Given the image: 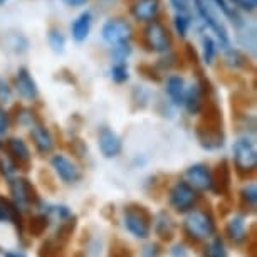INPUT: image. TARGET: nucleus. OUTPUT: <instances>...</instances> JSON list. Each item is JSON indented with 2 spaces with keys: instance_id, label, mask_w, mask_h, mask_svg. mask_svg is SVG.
I'll return each instance as SVG.
<instances>
[{
  "instance_id": "f257e3e1",
  "label": "nucleus",
  "mask_w": 257,
  "mask_h": 257,
  "mask_svg": "<svg viewBox=\"0 0 257 257\" xmlns=\"http://www.w3.org/2000/svg\"><path fill=\"white\" fill-rule=\"evenodd\" d=\"M197 137L200 140L202 147L207 150H215L224 145V133H222V116L217 106H210L202 121L197 126Z\"/></svg>"
},
{
  "instance_id": "f03ea898",
  "label": "nucleus",
  "mask_w": 257,
  "mask_h": 257,
  "mask_svg": "<svg viewBox=\"0 0 257 257\" xmlns=\"http://www.w3.org/2000/svg\"><path fill=\"white\" fill-rule=\"evenodd\" d=\"M123 220L126 230L137 239H147L152 232L153 217L148 212V208L140 203H130L128 207H124Z\"/></svg>"
},
{
  "instance_id": "7ed1b4c3",
  "label": "nucleus",
  "mask_w": 257,
  "mask_h": 257,
  "mask_svg": "<svg viewBox=\"0 0 257 257\" xmlns=\"http://www.w3.org/2000/svg\"><path fill=\"white\" fill-rule=\"evenodd\" d=\"M183 230L185 234L195 242L205 240L215 234V222L207 210H190L183 222Z\"/></svg>"
},
{
  "instance_id": "20e7f679",
  "label": "nucleus",
  "mask_w": 257,
  "mask_h": 257,
  "mask_svg": "<svg viewBox=\"0 0 257 257\" xmlns=\"http://www.w3.org/2000/svg\"><path fill=\"white\" fill-rule=\"evenodd\" d=\"M234 167L239 175H250L257 168V150L250 138H239L232 147Z\"/></svg>"
},
{
  "instance_id": "39448f33",
  "label": "nucleus",
  "mask_w": 257,
  "mask_h": 257,
  "mask_svg": "<svg viewBox=\"0 0 257 257\" xmlns=\"http://www.w3.org/2000/svg\"><path fill=\"white\" fill-rule=\"evenodd\" d=\"M198 200L197 190L192 185H188L187 182H177L172 187L168 195L170 207L175 212H188L195 207V203Z\"/></svg>"
},
{
  "instance_id": "423d86ee",
  "label": "nucleus",
  "mask_w": 257,
  "mask_h": 257,
  "mask_svg": "<svg viewBox=\"0 0 257 257\" xmlns=\"http://www.w3.org/2000/svg\"><path fill=\"white\" fill-rule=\"evenodd\" d=\"M145 44L153 52H168L172 47V36L162 22L152 21L145 29Z\"/></svg>"
},
{
  "instance_id": "0eeeda50",
  "label": "nucleus",
  "mask_w": 257,
  "mask_h": 257,
  "mask_svg": "<svg viewBox=\"0 0 257 257\" xmlns=\"http://www.w3.org/2000/svg\"><path fill=\"white\" fill-rule=\"evenodd\" d=\"M101 36H103L104 42H108L113 47L130 42V39L133 37V29L130 26V22H126L124 19H109L103 26V29H101Z\"/></svg>"
},
{
  "instance_id": "6e6552de",
  "label": "nucleus",
  "mask_w": 257,
  "mask_h": 257,
  "mask_svg": "<svg viewBox=\"0 0 257 257\" xmlns=\"http://www.w3.org/2000/svg\"><path fill=\"white\" fill-rule=\"evenodd\" d=\"M9 188L16 200V205H37L39 203L36 188L26 178H12L9 182Z\"/></svg>"
},
{
  "instance_id": "1a4fd4ad",
  "label": "nucleus",
  "mask_w": 257,
  "mask_h": 257,
  "mask_svg": "<svg viewBox=\"0 0 257 257\" xmlns=\"http://www.w3.org/2000/svg\"><path fill=\"white\" fill-rule=\"evenodd\" d=\"M51 167L54 168L56 175L64 183H76L82 177L81 168L66 155H54L51 158Z\"/></svg>"
},
{
  "instance_id": "9d476101",
  "label": "nucleus",
  "mask_w": 257,
  "mask_h": 257,
  "mask_svg": "<svg viewBox=\"0 0 257 257\" xmlns=\"http://www.w3.org/2000/svg\"><path fill=\"white\" fill-rule=\"evenodd\" d=\"M187 183L195 190H212V170L203 163H195L185 172Z\"/></svg>"
},
{
  "instance_id": "9b49d317",
  "label": "nucleus",
  "mask_w": 257,
  "mask_h": 257,
  "mask_svg": "<svg viewBox=\"0 0 257 257\" xmlns=\"http://www.w3.org/2000/svg\"><path fill=\"white\" fill-rule=\"evenodd\" d=\"M7 158L14 163V167L26 168L31 165V150L26 145V142L21 138H11L6 145Z\"/></svg>"
},
{
  "instance_id": "f8f14e48",
  "label": "nucleus",
  "mask_w": 257,
  "mask_h": 257,
  "mask_svg": "<svg viewBox=\"0 0 257 257\" xmlns=\"http://www.w3.org/2000/svg\"><path fill=\"white\" fill-rule=\"evenodd\" d=\"M99 152L106 158H114L121 153V140L111 128H101L98 135Z\"/></svg>"
},
{
  "instance_id": "ddd939ff",
  "label": "nucleus",
  "mask_w": 257,
  "mask_h": 257,
  "mask_svg": "<svg viewBox=\"0 0 257 257\" xmlns=\"http://www.w3.org/2000/svg\"><path fill=\"white\" fill-rule=\"evenodd\" d=\"M130 12L137 21L152 22L160 12V0H135L130 7Z\"/></svg>"
},
{
  "instance_id": "4468645a",
  "label": "nucleus",
  "mask_w": 257,
  "mask_h": 257,
  "mask_svg": "<svg viewBox=\"0 0 257 257\" xmlns=\"http://www.w3.org/2000/svg\"><path fill=\"white\" fill-rule=\"evenodd\" d=\"M195 6H197L198 16H200V17L203 19V22L207 24L208 29L215 32V36L220 39L222 44H224V46H229V36H227L225 27L222 26L220 21H217V17L213 16V14H212L210 11H208L207 6L203 4V0H195Z\"/></svg>"
},
{
  "instance_id": "2eb2a0df",
  "label": "nucleus",
  "mask_w": 257,
  "mask_h": 257,
  "mask_svg": "<svg viewBox=\"0 0 257 257\" xmlns=\"http://www.w3.org/2000/svg\"><path fill=\"white\" fill-rule=\"evenodd\" d=\"M16 88H17V93L21 94L24 99H29V101L36 99L39 94L36 81L32 79L31 72H29L26 67H21V69L17 71Z\"/></svg>"
},
{
  "instance_id": "dca6fc26",
  "label": "nucleus",
  "mask_w": 257,
  "mask_h": 257,
  "mask_svg": "<svg viewBox=\"0 0 257 257\" xmlns=\"http://www.w3.org/2000/svg\"><path fill=\"white\" fill-rule=\"evenodd\" d=\"M230 188V168L225 160L217 165V170L212 172V190L217 193H225Z\"/></svg>"
},
{
  "instance_id": "f3484780",
  "label": "nucleus",
  "mask_w": 257,
  "mask_h": 257,
  "mask_svg": "<svg viewBox=\"0 0 257 257\" xmlns=\"http://www.w3.org/2000/svg\"><path fill=\"white\" fill-rule=\"evenodd\" d=\"M31 135H32V142L36 145V148L39 150L41 153H51L52 148H54V140H52L49 130L42 124H32V130H31Z\"/></svg>"
},
{
  "instance_id": "a211bd4d",
  "label": "nucleus",
  "mask_w": 257,
  "mask_h": 257,
  "mask_svg": "<svg viewBox=\"0 0 257 257\" xmlns=\"http://www.w3.org/2000/svg\"><path fill=\"white\" fill-rule=\"evenodd\" d=\"M91 24H93V16H91V12H82L81 16L76 17V21L72 22V26H71V32H72L74 41L82 42L88 39L89 32H91Z\"/></svg>"
},
{
  "instance_id": "6ab92c4d",
  "label": "nucleus",
  "mask_w": 257,
  "mask_h": 257,
  "mask_svg": "<svg viewBox=\"0 0 257 257\" xmlns=\"http://www.w3.org/2000/svg\"><path fill=\"white\" fill-rule=\"evenodd\" d=\"M185 81L180 76H170L167 79V93L168 98L175 106L183 104V98H185Z\"/></svg>"
},
{
  "instance_id": "aec40b11",
  "label": "nucleus",
  "mask_w": 257,
  "mask_h": 257,
  "mask_svg": "<svg viewBox=\"0 0 257 257\" xmlns=\"http://www.w3.org/2000/svg\"><path fill=\"white\" fill-rule=\"evenodd\" d=\"M225 234L229 235V239L234 242V244H240V242L245 240V219L242 215H235L227 222L225 225Z\"/></svg>"
},
{
  "instance_id": "412c9836",
  "label": "nucleus",
  "mask_w": 257,
  "mask_h": 257,
  "mask_svg": "<svg viewBox=\"0 0 257 257\" xmlns=\"http://www.w3.org/2000/svg\"><path fill=\"white\" fill-rule=\"evenodd\" d=\"M183 104L187 106L188 113L195 114L203 108V93L198 84L190 86V89H185V98H183Z\"/></svg>"
},
{
  "instance_id": "4be33fe9",
  "label": "nucleus",
  "mask_w": 257,
  "mask_h": 257,
  "mask_svg": "<svg viewBox=\"0 0 257 257\" xmlns=\"http://www.w3.org/2000/svg\"><path fill=\"white\" fill-rule=\"evenodd\" d=\"M155 232H157L158 237L162 240H172L173 239V234H175V225H173L172 219H170L165 212L160 213L157 222H155Z\"/></svg>"
},
{
  "instance_id": "5701e85b",
  "label": "nucleus",
  "mask_w": 257,
  "mask_h": 257,
  "mask_svg": "<svg viewBox=\"0 0 257 257\" xmlns=\"http://www.w3.org/2000/svg\"><path fill=\"white\" fill-rule=\"evenodd\" d=\"M74 229H76V217L71 215V213L62 217L59 229H57V234H56V240H59L61 244H66L72 237V234H74Z\"/></svg>"
},
{
  "instance_id": "b1692460",
  "label": "nucleus",
  "mask_w": 257,
  "mask_h": 257,
  "mask_svg": "<svg viewBox=\"0 0 257 257\" xmlns=\"http://www.w3.org/2000/svg\"><path fill=\"white\" fill-rule=\"evenodd\" d=\"M62 245L64 244H61V242L56 239H49V240L42 242V245L39 247V250H37V257H64Z\"/></svg>"
},
{
  "instance_id": "393cba45",
  "label": "nucleus",
  "mask_w": 257,
  "mask_h": 257,
  "mask_svg": "<svg viewBox=\"0 0 257 257\" xmlns=\"http://www.w3.org/2000/svg\"><path fill=\"white\" fill-rule=\"evenodd\" d=\"M49 227V217L44 215V213H37V215L31 217V222H29V232H31L32 237H41Z\"/></svg>"
},
{
  "instance_id": "a878e982",
  "label": "nucleus",
  "mask_w": 257,
  "mask_h": 257,
  "mask_svg": "<svg viewBox=\"0 0 257 257\" xmlns=\"http://www.w3.org/2000/svg\"><path fill=\"white\" fill-rule=\"evenodd\" d=\"M205 257H227V249L220 237H215V239L210 240V244L207 245Z\"/></svg>"
},
{
  "instance_id": "bb28decb",
  "label": "nucleus",
  "mask_w": 257,
  "mask_h": 257,
  "mask_svg": "<svg viewBox=\"0 0 257 257\" xmlns=\"http://www.w3.org/2000/svg\"><path fill=\"white\" fill-rule=\"evenodd\" d=\"M47 41H49V46L52 47V51H56V52L64 51L66 39H64V36H62L61 31H57V29H51L49 34H47Z\"/></svg>"
},
{
  "instance_id": "cd10ccee",
  "label": "nucleus",
  "mask_w": 257,
  "mask_h": 257,
  "mask_svg": "<svg viewBox=\"0 0 257 257\" xmlns=\"http://www.w3.org/2000/svg\"><path fill=\"white\" fill-rule=\"evenodd\" d=\"M242 200L247 207L250 208H255V202H257V187L255 183H249L247 187H244V190H242Z\"/></svg>"
},
{
  "instance_id": "c85d7f7f",
  "label": "nucleus",
  "mask_w": 257,
  "mask_h": 257,
  "mask_svg": "<svg viewBox=\"0 0 257 257\" xmlns=\"http://www.w3.org/2000/svg\"><path fill=\"white\" fill-rule=\"evenodd\" d=\"M111 77H113L114 82H118V84H121V82L128 81V67H126L124 62H116V64L111 67Z\"/></svg>"
},
{
  "instance_id": "c756f323",
  "label": "nucleus",
  "mask_w": 257,
  "mask_h": 257,
  "mask_svg": "<svg viewBox=\"0 0 257 257\" xmlns=\"http://www.w3.org/2000/svg\"><path fill=\"white\" fill-rule=\"evenodd\" d=\"M202 46H203V59H205L207 64H212L213 57H215V54H217L215 42H213L210 37H203Z\"/></svg>"
},
{
  "instance_id": "7c9ffc66",
  "label": "nucleus",
  "mask_w": 257,
  "mask_h": 257,
  "mask_svg": "<svg viewBox=\"0 0 257 257\" xmlns=\"http://www.w3.org/2000/svg\"><path fill=\"white\" fill-rule=\"evenodd\" d=\"M108 257H133V252L123 242H116V244L111 245Z\"/></svg>"
},
{
  "instance_id": "2f4dec72",
  "label": "nucleus",
  "mask_w": 257,
  "mask_h": 257,
  "mask_svg": "<svg viewBox=\"0 0 257 257\" xmlns=\"http://www.w3.org/2000/svg\"><path fill=\"white\" fill-rule=\"evenodd\" d=\"M190 19H188L187 16H183V14H178V16L175 17V29L178 32V36L185 37L188 29H190Z\"/></svg>"
},
{
  "instance_id": "473e14b6",
  "label": "nucleus",
  "mask_w": 257,
  "mask_h": 257,
  "mask_svg": "<svg viewBox=\"0 0 257 257\" xmlns=\"http://www.w3.org/2000/svg\"><path fill=\"white\" fill-rule=\"evenodd\" d=\"M113 54L116 57V62H124L126 57L132 54V47H130L128 42H124V44L113 46Z\"/></svg>"
},
{
  "instance_id": "72a5a7b5",
  "label": "nucleus",
  "mask_w": 257,
  "mask_h": 257,
  "mask_svg": "<svg viewBox=\"0 0 257 257\" xmlns=\"http://www.w3.org/2000/svg\"><path fill=\"white\" fill-rule=\"evenodd\" d=\"M232 6H235L240 11L245 12H254L257 7V0H230Z\"/></svg>"
},
{
  "instance_id": "f704fd0d",
  "label": "nucleus",
  "mask_w": 257,
  "mask_h": 257,
  "mask_svg": "<svg viewBox=\"0 0 257 257\" xmlns=\"http://www.w3.org/2000/svg\"><path fill=\"white\" fill-rule=\"evenodd\" d=\"M12 98V89L11 86L7 84V81H4L2 77H0V104L4 103H9Z\"/></svg>"
},
{
  "instance_id": "c9c22d12",
  "label": "nucleus",
  "mask_w": 257,
  "mask_h": 257,
  "mask_svg": "<svg viewBox=\"0 0 257 257\" xmlns=\"http://www.w3.org/2000/svg\"><path fill=\"white\" fill-rule=\"evenodd\" d=\"M11 128V116L4 108H0V135L7 133Z\"/></svg>"
},
{
  "instance_id": "e433bc0d",
  "label": "nucleus",
  "mask_w": 257,
  "mask_h": 257,
  "mask_svg": "<svg viewBox=\"0 0 257 257\" xmlns=\"http://www.w3.org/2000/svg\"><path fill=\"white\" fill-rule=\"evenodd\" d=\"M160 245L158 244H148L143 247L142 250V257H160Z\"/></svg>"
},
{
  "instance_id": "4c0bfd02",
  "label": "nucleus",
  "mask_w": 257,
  "mask_h": 257,
  "mask_svg": "<svg viewBox=\"0 0 257 257\" xmlns=\"http://www.w3.org/2000/svg\"><path fill=\"white\" fill-rule=\"evenodd\" d=\"M175 11H178L180 14H185L188 11V6H190V0H170Z\"/></svg>"
},
{
  "instance_id": "58836bf2",
  "label": "nucleus",
  "mask_w": 257,
  "mask_h": 257,
  "mask_svg": "<svg viewBox=\"0 0 257 257\" xmlns=\"http://www.w3.org/2000/svg\"><path fill=\"white\" fill-rule=\"evenodd\" d=\"M213 2H215L217 6H219V9L225 14L227 17H235V16H234V12H232V9H230L229 6H227L225 0H213Z\"/></svg>"
},
{
  "instance_id": "ea45409f",
  "label": "nucleus",
  "mask_w": 257,
  "mask_h": 257,
  "mask_svg": "<svg viewBox=\"0 0 257 257\" xmlns=\"http://www.w3.org/2000/svg\"><path fill=\"white\" fill-rule=\"evenodd\" d=\"M172 257H187V250H185V247L183 245H175L172 249Z\"/></svg>"
},
{
  "instance_id": "a19ab883",
  "label": "nucleus",
  "mask_w": 257,
  "mask_h": 257,
  "mask_svg": "<svg viewBox=\"0 0 257 257\" xmlns=\"http://www.w3.org/2000/svg\"><path fill=\"white\" fill-rule=\"evenodd\" d=\"M62 2H64L66 6H69V7H81V6H84L88 0H62Z\"/></svg>"
},
{
  "instance_id": "79ce46f5",
  "label": "nucleus",
  "mask_w": 257,
  "mask_h": 257,
  "mask_svg": "<svg viewBox=\"0 0 257 257\" xmlns=\"http://www.w3.org/2000/svg\"><path fill=\"white\" fill-rule=\"evenodd\" d=\"M6 257H24V255L19 254V252H7Z\"/></svg>"
},
{
  "instance_id": "37998d69",
  "label": "nucleus",
  "mask_w": 257,
  "mask_h": 257,
  "mask_svg": "<svg viewBox=\"0 0 257 257\" xmlns=\"http://www.w3.org/2000/svg\"><path fill=\"white\" fill-rule=\"evenodd\" d=\"M7 2V0H0V6H2V4H6Z\"/></svg>"
},
{
  "instance_id": "c03bdc74",
  "label": "nucleus",
  "mask_w": 257,
  "mask_h": 257,
  "mask_svg": "<svg viewBox=\"0 0 257 257\" xmlns=\"http://www.w3.org/2000/svg\"><path fill=\"white\" fill-rule=\"evenodd\" d=\"M0 148H2V142H0Z\"/></svg>"
}]
</instances>
